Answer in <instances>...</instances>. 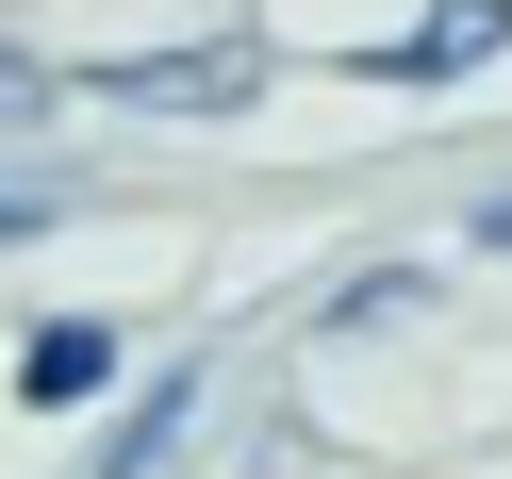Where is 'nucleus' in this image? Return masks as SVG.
<instances>
[{
	"instance_id": "f257e3e1",
	"label": "nucleus",
	"mask_w": 512,
	"mask_h": 479,
	"mask_svg": "<svg viewBox=\"0 0 512 479\" xmlns=\"http://www.w3.org/2000/svg\"><path fill=\"white\" fill-rule=\"evenodd\" d=\"M248 50H149V67H100V100H166V116H232L248 100Z\"/></svg>"
},
{
	"instance_id": "423d86ee",
	"label": "nucleus",
	"mask_w": 512,
	"mask_h": 479,
	"mask_svg": "<svg viewBox=\"0 0 512 479\" xmlns=\"http://www.w3.org/2000/svg\"><path fill=\"white\" fill-rule=\"evenodd\" d=\"M463 248H512V199H479V232H463Z\"/></svg>"
},
{
	"instance_id": "f03ea898",
	"label": "nucleus",
	"mask_w": 512,
	"mask_h": 479,
	"mask_svg": "<svg viewBox=\"0 0 512 479\" xmlns=\"http://www.w3.org/2000/svg\"><path fill=\"white\" fill-rule=\"evenodd\" d=\"M17 397H34V413H83V397H116V331H100V314H67V331H34V364H17Z\"/></svg>"
},
{
	"instance_id": "7ed1b4c3",
	"label": "nucleus",
	"mask_w": 512,
	"mask_h": 479,
	"mask_svg": "<svg viewBox=\"0 0 512 479\" xmlns=\"http://www.w3.org/2000/svg\"><path fill=\"white\" fill-rule=\"evenodd\" d=\"M496 34H512V0H430L397 67H413V83H446V67H479V50H496Z\"/></svg>"
},
{
	"instance_id": "20e7f679",
	"label": "nucleus",
	"mask_w": 512,
	"mask_h": 479,
	"mask_svg": "<svg viewBox=\"0 0 512 479\" xmlns=\"http://www.w3.org/2000/svg\"><path fill=\"white\" fill-rule=\"evenodd\" d=\"M166 430H182V397H149L133 430H116V463H100V479H149V463H166Z\"/></svg>"
},
{
	"instance_id": "39448f33",
	"label": "nucleus",
	"mask_w": 512,
	"mask_h": 479,
	"mask_svg": "<svg viewBox=\"0 0 512 479\" xmlns=\"http://www.w3.org/2000/svg\"><path fill=\"white\" fill-rule=\"evenodd\" d=\"M17 232H50V199H0V248H17Z\"/></svg>"
}]
</instances>
